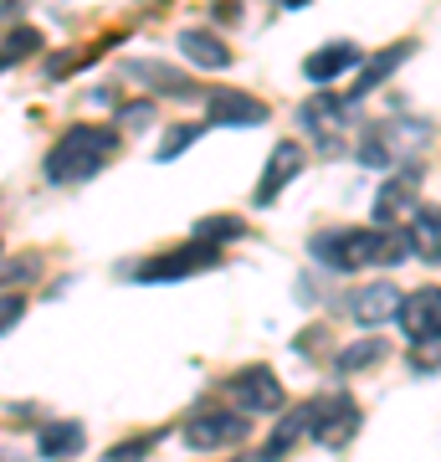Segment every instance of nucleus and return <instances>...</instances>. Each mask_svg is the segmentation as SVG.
<instances>
[{
    "label": "nucleus",
    "instance_id": "obj_1",
    "mask_svg": "<svg viewBox=\"0 0 441 462\" xmlns=\"http://www.w3.org/2000/svg\"><path fill=\"white\" fill-rule=\"evenodd\" d=\"M308 252H313V263L334 267V273H354V267H364V263L400 267L416 247H410V231H390V226H375V231L334 226V231H318Z\"/></svg>",
    "mask_w": 441,
    "mask_h": 462
},
{
    "label": "nucleus",
    "instance_id": "obj_2",
    "mask_svg": "<svg viewBox=\"0 0 441 462\" xmlns=\"http://www.w3.org/2000/svg\"><path fill=\"white\" fill-rule=\"evenodd\" d=\"M118 154V129H103V124H72V129L47 149V180L51 185H82L93 180L108 160Z\"/></svg>",
    "mask_w": 441,
    "mask_h": 462
},
{
    "label": "nucleus",
    "instance_id": "obj_3",
    "mask_svg": "<svg viewBox=\"0 0 441 462\" xmlns=\"http://www.w3.org/2000/svg\"><path fill=\"white\" fill-rule=\"evenodd\" d=\"M221 263V252L206 247V242H185V247H170L160 257H144L139 267H129L139 282H180V278H196V273H211Z\"/></svg>",
    "mask_w": 441,
    "mask_h": 462
},
{
    "label": "nucleus",
    "instance_id": "obj_4",
    "mask_svg": "<svg viewBox=\"0 0 441 462\" xmlns=\"http://www.w3.org/2000/svg\"><path fill=\"white\" fill-rule=\"evenodd\" d=\"M226 396H231V406L252 421V416H272V411H282V385H278V375L267 370V365H246L242 375H231L226 380Z\"/></svg>",
    "mask_w": 441,
    "mask_h": 462
},
{
    "label": "nucleus",
    "instance_id": "obj_5",
    "mask_svg": "<svg viewBox=\"0 0 441 462\" xmlns=\"http://www.w3.org/2000/svg\"><path fill=\"white\" fill-rule=\"evenodd\" d=\"M354 431H360V406H354V396L334 391V396L308 401V437H313V442L344 447Z\"/></svg>",
    "mask_w": 441,
    "mask_h": 462
},
{
    "label": "nucleus",
    "instance_id": "obj_6",
    "mask_svg": "<svg viewBox=\"0 0 441 462\" xmlns=\"http://www.w3.org/2000/svg\"><path fill=\"white\" fill-rule=\"evenodd\" d=\"M395 324H400V334H406L416 349L436 345V334H441V288H416V293H406Z\"/></svg>",
    "mask_w": 441,
    "mask_h": 462
},
{
    "label": "nucleus",
    "instance_id": "obj_7",
    "mask_svg": "<svg viewBox=\"0 0 441 462\" xmlns=\"http://www.w3.org/2000/svg\"><path fill=\"white\" fill-rule=\"evenodd\" d=\"M267 114L272 108L252 93H242V88H211L206 93V118L221 124V129H257V124H267Z\"/></svg>",
    "mask_w": 441,
    "mask_h": 462
},
{
    "label": "nucleus",
    "instance_id": "obj_8",
    "mask_svg": "<svg viewBox=\"0 0 441 462\" xmlns=\"http://www.w3.org/2000/svg\"><path fill=\"white\" fill-rule=\"evenodd\" d=\"M246 431H252V421L246 416H231V411H200L185 421V442L196 447V452H216V447H231L242 442Z\"/></svg>",
    "mask_w": 441,
    "mask_h": 462
},
{
    "label": "nucleus",
    "instance_id": "obj_9",
    "mask_svg": "<svg viewBox=\"0 0 441 462\" xmlns=\"http://www.w3.org/2000/svg\"><path fill=\"white\" fill-rule=\"evenodd\" d=\"M298 170H303V144L282 139V144L272 149L267 170H262V180H257V190H252V200H257V206H272V200H278L282 190L298 180Z\"/></svg>",
    "mask_w": 441,
    "mask_h": 462
},
{
    "label": "nucleus",
    "instance_id": "obj_10",
    "mask_svg": "<svg viewBox=\"0 0 441 462\" xmlns=\"http://www.w3.org/2000/svg\"><path fill=\"white\" fill-rule=\"evenodd\" d=\"M400 288L395 282H370V288H360V293L349 298V314H354V324H385V319L400 314Z\"/></svg>",
    "mask_w": 441,
    "mask_h": 462
},
{
    "label": "nucleus",
    "instance_id": "obj_11",
    "mask_svg": "<svg viewBox=\"0 0 441 462\" xmlns=\"http://www.w3.org/2000/svg\"><path fill=\"white\" fill-rule=\"evenodd\" d=\"M360 62H364L360 47H349V42H328L324 51H313L308 62H303V78H308V83H334L339 72H349V67H360Z\"/></svg>",
    "mask_w": 441,
    "mask_h": 462
},
{
    "label": "nucleus",
    "instance_id": "obj_12",
    "mask_svg": "<svg viewBox=\"0 0 441 462\" xmlns=\"http://www.w3.org/2000/svg\"><path fill=\"white\" fill-rule=\"evenodd\" d=\"M416 185H421V170H416V165H406V170H400V175H395V180H390V185H385V190L375 196V226H390L395 216L406 211V206H410V196H416Z\"/></svg>",
    "mask_w": 441,
    "mask_h": 462
},
{
    "label": "nucleus",
    "instance_id": "obj_13",
    "mask_svg": "<svg viewBox=\"0 0 441 462\" xmlns=\"http://www.w3.org/2000/svg\"><path fill=\"white\" fill-rule=\"evenodd\" d=\"M410 57V42H395V47H385V51H375V57H364L360 62V78H354V98H364V93H375L385 78H390L395 67Z\"/></svg>",
    "mask_w": 441,
    "mask_h": 462
},
{
    "label": "nucleus",
    "instance_id": "obj_14",
    "mask_svg": "<svg viewBox=\"0 0 441 462\" xmlns=\"http://www.w3.org/2000/svg\"><path fill=\"white\" fill-rule=\"evenodd\" d=\"M180 51H185L196 67H206V72H221V67H231V47H226L216 32H180Z\"/></svg>",
    "mask_w": 441,
    "mask_h": 462
},
{
    "label": "nucleus",
    "instance_id": "obj_15",
    "mask_svg": "<svg viewBox=\"0 0 441 462\" xmlns=\"http://www.w3.org/2000/svg\"><path fill=\"white\" fill-rule=\"evenodd\" d=\"M36 452H41L47 462L82 452V427H78V421H47V427H41V437H36Z\"/></svg>",
    "mask_w": 441,
    "mask_h": 462
},
{
    "label": "nucleus",
    "instance_id": "obj_16",
    "mask_svg": "<svg viewBox=\"0 0 441 462\" xmlns=\"http://www.w3.org/2000/svg\"><path fill=\"white\" fill-rule=\"evenodd\" d=\"M390 355V345L385 339H360V345H344L339 355H334V375H360V370H370L375 360H385Z\"/></svg>",
    "mask_w": 441,
    "mask_h": 462
},
{
    "label": "nucleus",
    "instance_id": "obj_17",
    "mask_svg": "<svg viewBox=\"0 0 441 462\" xmlns=\"http://www.w3.org/2000/svg\"><path fill=\"white\" fill-rule=\"evenodd\" d=\"M303 431H308V401L278 421V431H272V437H267V447H262V462H282V452H288V447H293Z\"/></svg>",
    "mask_w": 441,
    "mask_h": 462
},
{
    "label": "nucleus",
    "instance_id": "obj_18",
    "mask_svg": "<svg viewBox=\"0 0 441 462\" xmlns=\"http://www.w3.org/2000/svg\"><path fill=\"white\" fill-rule=\"evenodd\" d=\"M124 72H129V78H144V83H160V93H170V98H190V93H196L190 78H180V72H170V67H160V62H129Z\"/></svg>",
    "mask_w": 441,
    "mask_h": 462
},
{
    "label": "nucleus",
    "instance_id": "obj_19",
    "mask_svg": "<svg viewBox=\"0 0 441 462\" xmlns=\"http://www.w3.org/2000/svg\"><path fill=\"white\" fill-rule=\"evenodd\" d=\"M236 236H246L242 216H206V221L196 226V242H206V247H216V242H236Z\"/></svg>",
    "mask_w": 441,
    "mask_h": 462
},
{
    "label": "nucleus",
    "instance_id": "obj_20",
    "mask_svg": "<svg viewBox=\"0 0 441 462\" xmlns=\"http://www.w3.org/2000/svg\"><path fill=\"white\" fill-rule=\"evenodd\" d=\"M32 51H41V32H36V26H16V32L5 36V51H0V67H16L21 57H32Z\"/></svg>",
    "mask_w": 441,
    "mask_h": 462
},
{
    "label": "nucleus",
    "instance_id": "obj_21",
    "mask_svg": "<svg viewBox=\"0 0 441 462\" xmlns=\"http://www.w3.org/2000/svg\"><path fill=\"white\" fill-rule=\"evenodd\" d=\"M200 134H206V124H175V129H170V134L160 139V160H175L180 149H190V144H196Z\"/></svg>",
    "mask_w": 441,
    "mask_h": 462
},
{
    "label": "nucleus",
    "instance_id": "obj_22",
    "mask_svg": "<svg viewBox=\"0 0 441 462\" xmlns=\"http://www.w3.org/2000/svg\"><path fill=\"white\" fill-rule=\"evenodd\" d=\"M339 114H344V103H339V98H313V103H303V124H313V129H328V124H339Z\"/></svg>",
    "mask_w": 441,
    "mask_h": 462
},
{
    "label": "nucleus",
    "instance_id": "obj_23",
    "mask_svg": "<svg viewBox=\"0 0 441 462\" xmlns=\"http://www.w3.org/2000/svg\"><path fill=\"white\" fill-rule=\"evenodd\" d=\"M26 319V293H0V334H11Z\"/></svg>",
    "mask_w": 441,
    "mask_h": 462
},
{
    "label": "nucleus",
    "instance_id": "obj_24",
    "mask_svg": "<svg viewBox=\"0 0 441 462\" xmlns=\"http://www.w3.org/2000/svg\"><path fill=\"white\" fill-rule=\"evenodd\" d=\"M139 124H154V103L149 98H133L118 108V129H139Z\"/></svg>",
    "mask_w": 441,
    "mask_h": 462
},
{
    "label": "nucleus",
    "instance_id": "obj_25",
    "mask_svg": "<svg viewBox=\"0 0 441 462\" xmlns=\"http://www.w3.org/2000/svg\"><path fill=\"white\" fill-rule=\"evenodd\" d=\"M149 447H154V431H149V437H133V442H124V447H114V452H108V462H139Z\"/></svg>",
    "mask_w": 441,
    "mask_h": 462
},
{
    "label": "nucleus",
    "instance_id": "obj_26",
    "mask_svg": "<svg viewBox=\"0 0 441 462\" xmlns=\"http://www.w3.org/2000/svg\"><path fill=\"white\" fill-rule=\"evenodd\" d=\"M5 278L32 282V278H41V263H36V257H21V263H11V267H5Z\"/></svg>",
    "mask_w": 441,
    "mask_h": 462
},
{
    "label": "nucleus",
    "instance_id": "obj_27",
    "mask_svg": "<svg viewBox=\"0 0 441 462\" xmlns=\"http://www.w3.org/2000/svg\"><path fill=\"white\" fill-rule=\"evenodd\" d=\"M0 462H16V457H5V452H0Z\"/></svg>",
    "mask_w": 441,
    "mask_h": 462
}]
</instances>
